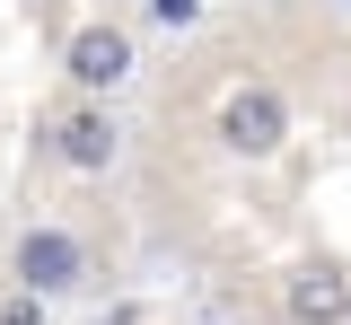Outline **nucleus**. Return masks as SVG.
<instances>
[{"instance_id": "obj_3", "label": "nucleus", "mask_w": 351, "mask_h": 325, "mask_svg": "<svg viewBox=\"0 0 351 325\" xmlns=\"http://www.w3.org/2000/svg\"><path fill=\"white\" fill-rule=\"evenodd\" d=\"M18 281H27L36 299L71 290V281H80V237H62V229H27V237H18Z\"/></svg>"}, {"instance_id": "obj_4", "label": "nucleus", "mask_w": 351, "mask_h": 325, "mask_svg": "<svg viewBox=\"0 0 351 325\" xmlns=\"http://www.w3.org/2000/svg\"><path fill=\"white\" fill-rule=\"evenodd\" d=\"M62 71H71L80 88H114V80L132 71V36H123V27H80L71 53H62Z\"/></svg>"}, {"instance_id": "obj_6", "label": "nucleus", "mask_w": 351, "mask_h": 325, "mask_svg": "<svg viewBox=\"0 0 351 325\" xmlns=\"http://www.w3.org/2000/svg\"><path fill=\"white\" fill-rule=\"evenodd\" d=\"M193 9H202V0H149V18H158V27H193Z\"/></svg>"}, {"instance_id": "obj_2", "label": "nucleus", "mask_w": 351, "mask_h": 325, "mask_svg": "<svg viewBox=\"0 0 351 325\" xmlns=\"http://www.w3.org/2000/svg\"><path fill=\"white\" fill-rule=\"evenodd\" d=\"M281 308H290V325H343L351 317V281L334 264H299L281 281Z\"/></svg>"}, {"instance_id": "obj_7", "label": "nucleus", "mask_w": 351, "mask_h": 325, "mask_svg": "<svg viewBox=\"0 0 351 325\" xmlns=\"http://www.w3.org/2000/svg\"><path fill=\"white\" fill-rule=\"evenodd\" d=\"M36 317H44V299H36V290H18V299L0 308V325H36Z\"/></svg>"}, {"instance_id": "obj_1", "label": "nucleus", "mask_w": 351, "mask_h": 325, "mask_svg": "<svg viewBox=\"0 0 351 325\" xmlns=\"http://www.w3.org/2000/svg\"><path fill=\"white\" fill-rule=\"evenodd\" d=\"M281 132H290V106H281L272 88H237L228 106H219V141H228L237 158H272Z\"/></svg>"}, {"instance_id": "obj_5", "label": "nucleus", "mask_w": 351, "mask_h": 325, "mask_svg": "<svg viewBox=\"0 0 351 325\" xmlns=\"http://www.w3.org/2000/svg\"><path fill=\"white\" fill-rule=\"evenodd\" d=\"M53 141H62L71 167H106V158H114V123L88 115V106H80V115H62V132H53Z\"/></svg>"}]
</instances>
